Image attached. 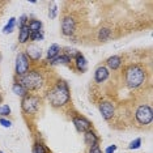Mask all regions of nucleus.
<instances>
[{"label": "nucleus", "mask_w": 153, "mask_h": 153, "mask_svg": "<svg viewBox=\"0 0 153 153\" xmlns=\"http://www.w3.org/2000/svg\"><path fill=\"white\" fill-rule=\"evenodd\" d=\"M49 99L54 106H63L69 99L68 86L65 82L60 81L58 85L49 93Z\"/></svg>", "instance_id": "f257e3e1"}, {"label": "nucleus", "mask_w": 153, "mask_h": 153, "mask_svg": "<svg viewBox=\"0 0 153 153\" xmlns=\"http://www.w3.org/2000/svg\"><path fill=\"white\" fill-rule=\"evenodd\" d=\"M43 79L42 76L35 71L32 72H26L24 76H21V80H20V84H21L26 90H34V89H38L42 86Z\"/></svg>", "instance_id": "f03ea898"}, {"label": "nucleus", "mask_w": 153, "mask_h": 153, "mask_svg": "<svg viewBox=\"0 0 153 153\" xmlns=\"http://www.w3.org/2000/svg\"><path fill=\"white\" fill-rule=\"evenodd\" d=\"M144 71L138 67V65H132L127 69L126 72V82L129 88H138L141 85V82L144 81Z\"/></svg>", "instance_id": "7ed1b4c3"}, {"label": "nucleus", "mask_w": 153, "mask_h": 153, "mask_svg": "<svg viewBox=\"0 0 153 153\" xmlns=\"http://www.w3.org/2000/svg\"><path fill=\"white\" fill-rule=\"evenodd\" d=\"M39 107V99L34 96H25L22 99V109L28 114H33L38 110Z\"/></svg>", "instance_id": "20e7f679"}, {"label": "nucleus", "mask_w": 153, "mask_h": 153, "mask_svg": "<svg viewBox=\"0 0 153 153\" xmlns=\"http://www.w3.org/2000/svg\"><path fill=\"white\" fill-rule=\"evenodd\" d=\"M136 119L141 124H149L152 122V109L148 105H143L136 111Z\"/></svg>", "instance_id": "39448f33"}, {"label": "nucleus", "mask_w": 153, "mask_h": 153, "mask_svg": "<svg viewBox=\"0 0 153 153\" xmlns=\"http://www.w3.org/2000/svg\"><path fill=\"white\" fill-rule=\"evenodd\" d=\"M28 68H29L28 56L25 54H18L17 58H16V72H17V75L24 76L28 72Z\"/></svg>", "instance_id": "423d86ee"}, {"label": "nucleus", "mask_w": 153, "mask_h": 153, "mask_svg": "<svg viewBox=\"0 0 153 153\" xmlns=\"http://www.w3.org/2000/svg\"><path fill=\"white\" fill-rule=\"evenodd\" d=\"M75 20L72 17H65L62 22V32L64 35H71L75 30Z\"/></svg>", "instance_id": "0eeeda50"}, {"label": "nucleus", "mask_w": 153, "mask_h": 153, "mask_svg": "<svg viewBox=\"0 0 153 153\" xmlns=\"http://www.w3.org/2000/svg\"><path fill=\"white\" fill-rule=\"evenodd\" d=\"M99 111H101V114L105 119H110L114 115V106L110 102H102L99 105Z\"/></svg>", "instance_id": "6e6552de"}, {"label": "nucleus", "mask_w": 153, "mask_h": 153, "mask_svg": "<svg viewBox=\"0 0 153 153\" xmlns=\"http://www.w3.org/2000/svg\"><path fill=\"white\" fill-rule=\"evenodd\" d=\"M74 124L76 126L77 131H80V132H86L90 128V122L86 121L85 118H81V116L74 118Z\"/></svg>", "instance_id": "1a4fd4ad"}, {"label": "nucleus", "mask_w": 153, "mask_h": 153, "mask_svg": "<svg viewBox=\"0 0 153 153\" xmlns=\"http://www.w3.org/2000/svg\"><path fill=\"white\" fill-rule=\"evenodd\" d=\"M28 55H29V58L33 59V60H37V59L41 58V55H42V52H41V49L38 47V46H35V45H32V46H29L28 47Z\"/></svg>", "instance_id": "9d476101"}, {"label": "nucleus", "mask_w": 153, "mask_h": 153, "mask_svg": "<svg viewBox=\"0 0 153 153\" xmlns=\"http://www.w3.org/2000/svg\"><path fill=\"white\" fill-rule=\"evenodd\" d=\"M97 143H98V139L97 136L93 134L92 131H86L85 132V144L89 145V147H97Z\"/></svg>", "instance_id": "9b49d317"}, {"label": "nucleus", "mask_w": 153, "mask_h": 153, "mask_svg": "<svg viewBox=\"0 0 153 153\" xmlns=\"http://www.w3.org/2000/svg\"><path fill=\"white\" fill-rule=\"evenodd\" d=\"M107 77H109L107 68H105V67H98L97 71H96V81L102 82V81H105V80L107 79Z\"/></svg>", "instance_id": "f8f14e48"}, {"label": "nucleus", "mask_w": 153, "mask_h": 153, "mask_svg": "<svg viewBox=\"0 0 153 153\" xmlns=\"http://www.w3.org/2000/svg\"><path fill=\"white\" fill-rule=\"evenodd\" d=\"M29 37H30V30H29L28 25L22 26V28H20V35H18V39L21 43H25L26 41L29 39Z\"/></svg>", "instance_id": "ddd939ff"}, {"label": "nucleus", "mask_w": 153, "mask_h": 153, "mask_svg": "<svg viewBox=\"0 0 153 153\" xmlns=\"http://www.w3.org/2000/svg\"><path fill=\"white\" fill-rule=\"evenodd\" d=\"M59 51H60V46H59V45L54 43V45L50 46V47H49V51H47V58H49V60H50V59L56 58V56L59 55Z\"/></svg>", "instance_id": "4468645a"}, {"label": "nucleus", "mask_w": 153, "mask_h": 153, "mask_svg": "<svg viewBox=\"0 0 153 153\" xmlns=\"http://www.w3.org/2000/svg\"><path fill=\"white\" fill-rule=\"evenodd\" d=\"M76 65H77V68H79V71H85L86 67H88V63H86V59L82 56L81 54L79 52V55L76 56Z\"/></svg>", "instance_id": "2eb2a0df"}, {"label": "nucleus", "mask_w": 153, "mask_h": 153, "mask_svg": "<svg viewBox=\"0 0 153 153\" xmlns=\"http://www.w3.org/2000/svg\"><path fill=\"white\" fill-rule=\"evenodd\" d=\"M71 62V58L69 56H67V55H60V56H56V58H54V59H50V63L51 64H67V63H69Z\"/></svg>", "instance_id": "dca6fc26"}, {"label": "nucleus", "mask_w": 153, "mask_h": 153, "mask_svg": "<svg viewBox=\"0 0 153 153\" xmlns=\"http://www.w3.org/2000/svg\"><path fill=\"white\" fill-rule=\"evenodd\" d=\"M107 65L111 69H116L119 65H121V58H119V56H116V55L110 56V58L107 59Z\"/></svg>", "instance_id": "f3484780"}, {"label": "nucleus", "mask_w": 153, "mask_h": 153, "mask_svg": "<svg viewBox=\"0 0 153 153\" xmlns=\"http://www.w3.org/2000/svg\"><path fill=\"white\" fill-rule=\"evenodd\" d=\"M28 28H29V30H30V33H37V32H41L42 22H41V21H37V20H33V21L29 22Z\"/></svg>", "instance_id": "a211bd4d"}, {"label": "nucleus", "mask_w": 153, "mask_h": 153, "mask_svg": "<svg viewBox=\"0 0 153 153\" xmlns=\"http://www.w3.org/2000/svg\"><path fill=\"white\" fill-rule=\"evenodd\" d=\"M15 26H16V18L11 17V18H9V21H8V24H7L4 26V29H3V33H4V34H9V33L13 32Z\"/></svg>", "instance_id": "6ab92c4d"}, {"label": "nucleus", "mask_w": 153, "mask_h": 153, "mask_svg": "<svg viewBox=\"0 0 153 153\" xmlns=\"http://www.w3.org/2000/svg\"><path fill=\"white\" fill-rule=\"evenodd\" d=\"M12 89H13V93H15V94H17V96H20V97H25L26 92H28L21 84H15Z\"/></svg>", "instance_id": "aec40b11"}, {"label": "nucleus", "mask_w": 153, "mask_h": 153, "mask_svg": "<svg viewBox=\"0 0 153 153\" xmlns=\"http://www.w3.org/2000/svg\"><path fill=\"white\" fill-rule=\"evenodd\" d=\"M109 37H110V30H109V29L104 28V29H101V30H99V33H98L99 41H106Z\"/></svg>", "instance_id": "412c9836"}, {"label": "nucleus", "mask_w": 153, "mask_h": 153, "mask_svg": "<svg viewBox=\"0 0 153 153\" xmlns=\"http://www.w3.org/2000/svg\"><path fill=\"white\" fill-rule=\"evenodd\" d=\"M30 38L33 39V41H42V39H43V34H42V32L32 33V34H30Z\"/></svg>", "instance_id": "4be33fe9"}, {"label": "nucleus", "mask_w": 153, "mask_h": 153, "mask_svg": "<svg viewBox=\"0 0 153 153\" xmlns=\"http://www.w3.org/2000/svg\"><path fill=\"white\" fill-rule=\"evenodd\" d=\"M141 145V139H135L134 141L131 143V144H129V149H138L139 147H140Z\"/></svg>", "instance_id": "5701e85b"}, {"label": "nucleus", "mask_w": 153, "mask_h": 153, "mask_svg": "<svg viewBox=\"0 0 153 153\" xmlns=\"http://www.w3.org/2000/svg\"><path fill=\"white\" fill-rule=\"evenodd\" d=\"M8 114H11V109H9V106L8 105L1 106V107H0V115L5 116V115H8Z\"/></svg>", "instance_id": "b1692460"}, {"label": "nucleus", "mask_w": 153, "mask_h": 153, "mask_svg": "<svg viewBox=\"0 0 153 153\" xmlns=\"http://www.w3.org/2000/svg\"><path fill=\"white\" fill-rule=\"evenodd\" d=\"M34 153H46V148L41 144H35L34 147Z\"/></svg>", "instance_id": "393cba45"}, {"label": "nucleus", "mask_w": 153, "mask_h": 153, "mask_svg": "<svg viewBox=\"0 0 153 153\" xmlns=\"http://www.w3.org/2000/svg\"><path fill=\"white\" fill-rule=\"evenodd\" d=\"M56 12H58V8H56L55 5H52V8L50 9V13H49V17L50 18H54L56 16Z\"/></svg>", "instance_id": "a878e982"}, {"label": "nucleus", "mask_w": 153, "mask_h": 153, "mask_svg": "<svg viewBox=\"0 0 153 153\" xmlns=\"http://www.w3.org/2000/svg\"><path fill=\"white\" fill-rule=\"evenodd\" d=\"M26 18H28V17H26L25 15H24V16H21V17L18 18V26H20V28L25 26V24H26Z\"/></svg>", "instance_id": "bb28decb"}, {"label": "nucleus", "mask_w": 153, "mask_h": 153, "mask_svg": "<svg viewBox=\"0 0 153 153\" xmlns=\"http://www.w3.org/2000/svg\"><path fill=\"white\" fill-rule=\"evenodd\" d=\"M0 124H1L3 127H11L12 123L9 121H7V119H4V118H1V119H0Z\"/></svg>", "instance_id": "cd10ccee"}, {"label": "nucleus", "mask_w": 153, "mask_h": 153, "mask_svg": "<svg viewBox=\"0 0 153 153\" xmlns=\"http://www.w3.org/2000/svg\"><path fill=\"white\" fill-rule=\"evenodd\" d=\"M89 153H102V152H101V149H99L98 147H92Z\"/></svg>", "instance_id": "c85d7f7f"}, {"label": "nucleus", "mask_w": 153, "mask_h": 153, "mask_svg": "<svg viewBox=\"0 0 153 153\" xmlns=\"http://www.w3.org/2000/svg\"><path fill=\"white\" fill-rule=\"evenodd\" d=\"M115 149H116L115 145H111V147L106 148V153H114V152H115Z\"/></svg>", "instance_id": "c756f323"}, {"label": "nucleus", "mask_w": 153, "mask_h": 153, "mask_svg": "<svg viewBox=\"0 0 153 153\" xmlns=\"http://www.w3.org/2000/svg\"><path fill=\"white\" fill-rule=\"evenodd\" d=\"M0 60H1V54H0Z\"/></svg>", "instance_id": "7c9ffc66"}, {"label": "nucleus", "mask_w": 153, "mask_h": 153, "mask_svg": "<svg viewBox=\"0 0 153 153\" xmlns=\"http://www.w3.org/2000/svg\"><path fill=\"white\" fill-rule=\"evenodd\" d=\"M0 101H1V97H0Z\"/></svg>", "instance_id": "2f4dec72"}, {"label": "nucleus", "mask_w": 153, "mask_h": 153, "mask_svg": "<svg viewBox=\"0 0 153 153\" xmlns=\"http://www.w3.org/2000/svg\"><path fill=\"white\" fill-rule=\"evenodd\" d=\"M0 153H3V152H0Z\"/></svg>", "instance_id": "473e14b6"}]
</instances>
